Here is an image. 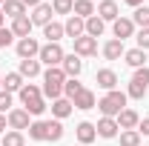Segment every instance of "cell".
I'll list each match as a JSON object with an SVG mask.
<instances>
[{
    "instance_id": "obj_6",
    "label": "cell",
    "mask_w": 149,
    "mask_h": 146,
    "mask_svg": "<svg viewBox=\"0 0 149 146\" xmlns=\"http://www.w3.org/2000/svg\"><path fill=\"white\" fill-rule=\"evenodd\" d=\"M17 55H20V60H32V57L40 55V43L32 35L23 37V40H17Z\"/></svg>"
},
{
    "instance_id": "obj_30",
    "label": "cell",
    "mask_w": 149,
    "mask_h": 146,
    "mask_svg": "<svg viewBox=\"0 0 149 146\" xmlns=\"http://www.w3.org/2000/svg\"><path fill=\"white\" fill-rule=\"evenodd\" d=\"M132 23L141 26V29H149V6H138L135 15H132Z\"/></svg>"
},
{
    "instance_id": "obj_9",
    "label": "cell",
    "mask_w": 149,
    "mask_h": 146,
    "mask_svg": "<svg viewBox=\"0 0 149 146\" xmlns=\"http://www.w3.org/2000/svg\"><path fill=\"white\" fill-rule=\"evenodd\" d=\"M95 52H97V40H95V37L83 35V37L74 40V55L77 57H89V55H95Z\"/></svg>"
},
{
    "instance_id": "obj_42",
    "label": "cell",
    "mask_w": 149,
    "mask_h": 146,
    "mask_svg": "<svg viewBox=\"0 0 149 146\" xmlns=\"http://www.w3.org/2000/svg\"><path fill=\"white\" fill-rule=\"evenodd\" d=\"M126 3H129L132 9H138V6H143V0H126Z\"/></svg>"
},
{
    "instance_id": "obj_43",
    "label": "cell",
    "mask_w": 149,
    "mask_h": 146,
    "mask_svg": "<svg viewBox=\"0 0 149 146\" xmlns=\"http://www.w3.org/2000/svg\"><path fill=\"white\" fill-rule=\"evenodd\" d=\"M3 20H6V15H3V9H0V26H3Z\"/></svg>"
},
{
    "instance_id": "obj_29",
    "label": "cell",
    "mask_w": 149,
    "mask_h": 146,
    "mask_svg": "<svg viewBox=\"0 0 149 146\" xmlns=\"http://www.w3.org/2000/svg\"><path fill=\"white\" fill-rule=\"evenodd\" d=\"M40 74V60H20V77H37Z\"/></svg>"
},
{
    "instance_id": "obj_40",
    "label": "cell",
    "mask_w": 149,
    "mask_h": 146,
    "mask_svg": "<svg viewBox=\"0 0 149 146\" xmlns=\"http://www.w3.org/2000/svg\"><path fill=\"white\" fill-rule=\"evenodd\" d=\"M6 126H9V120H6V117L0 115V135H6Z\"/></svg>"
},
{
    "instance_id": "obj_36",
    "label": "cell",
    "mask_w": 149,
    "mask_h": 146,
    "mask_svg": "<svg viewBox=\"0 0 149 146\" xmlns=\"http://www.w3.org/2000/svg\"><path fill=\"white\" fill-rule=\"evenodd\" d=\"M135 40H138V49H143V52H146V49H149V29H141Z\"/></svg>"
},
{
    "instance_id": "obj_7",
    "label": "cell",
    "mask_w": 149,
    "mask_h": 146,
    "mask_svg": "<svg viewBox=\"0 0 149 146\" xmlns=\"http://www.w3.org/2000/svg\"><path fill=\"white\" fill-rule=\"evenodd\" d=\"M63 32L72 37V40L83 37V35H86V20H83V17H77V15H69V20L63 23Z\"/></svg>"
},
{
    "instance_id": "obj_10",
    "label": "cell",
    "mask_w": 149,
    "mask_h": 146,
    "mask_svg": "<svg viewBox=\"0 0 149 146\" xmlns=\"http://www.w3.org/2000/svg\"><path fill=\"white\" fill-rule=\"evenodd\" d=\"M52 3H40L35 6V12H32V26H46V23H52Z\"/></svg>"
},
{
    "instance_id": "obj_39",
    "label": "cell",
    "mask_w": 149,
    "mask_h": 146,
    "mask_svg": "<svg viewBox=\"0 0 149 146\" xmlns=\"http://www.w3.org/2000/svg\"><path fill=\"white\" fill-rule=\"evenodd\" d=\"M138 132H141V135H149V117H143V120L138 123Z\"/></svg>"
},
{
    "instance_id": "obj_13",
    "label": "cell",
    "mask_w": 149,
    "mask_h": 146,
    "mask_svg": "<svg viewBox=\"0 0 149 146\" xmlns=\"http://www.w3.org/2000/svg\"><path fill=\"white\" fill-rule=\"evenodd\" d=\"M118 120H115V117H100V120H97V126H95V132H97V135H100V138H106V140H109V138H115V135H118Z\"/></svg>"
},
{
    "instance_id": "obj_16",
    "label": "cell",
    "mask_w": 149,
    "mask_h": 146,
    "mask_svg": "<svg viewBox=\"0 0 149 146\" xmlns=\"http://www.w3.org/2000/svg\"><path fill=\"white\" fill-rule=\"evenodd\" d=\"M72 100L69 97H57V100H52V115H55V120H63V117H69L72 115Z\"/></svg>"
},
{
    "instance_id": "obj_2",
    "label": "cell",
    "mask_w": 149,
    "mask_h": 146,
    "mask_svg": "<svg viewBox=\"0 0 149 146\" xmlns=\"http://www.w3.org/2000/svg\"><path fill=\"white\" fill-rule=\"evenodd\" d=\"M69 77H66V72L60 69V66H52V69H46V74H43V97H52V100H57L60 95H63V83H66Z\"/></svg>"
},
{
    "instance_id": "obj_35",
    "label": "cell",
    "mask_w": 149,
    "mask_h": 146,
    "mask_svg": "<svg viewBox=\"0 0 149 146\" xmlns=\"http://www.w3.org/2000/svg\"><path fill=\"white\" fill-rule=\"evenodd\" d=\"M23 109L29 112V115H43V112H46V100H43V97H37V100H32V103H26Z\"/></svg>"
},
{
    "instance_id": "obj_33",
    "label": "cell",
    "mask_w": 149,
    "mask_h": 146,
    "mask_svg": "<svg viewBox=\"0 0 149 146\" xmlns=\"http://www.w3.org/2000/svg\"><path fill=\"white\" fill-rule=\"evenodd\" d=\"M3 146H26V138H23L20 132L12 129V132H6V135H3Z\"/></svg>"
},
{
    "instance_id": "obj_11",
    "label": "cell",
    "mask_w": 149,
    "mask_h": 146,
    "mask_svg": "<svg viewBox=\"0 0 149 146\" xmlns=\"http://www.w3.org/2000/svg\"><path fill=\"white\" fill-rule=\"evenodd\" d=\"M60 69L66 72V77H77V74L83 72V60H80V57H77V55L72 52V55H66V57H63Z\"/></svg>"
},
{
    "instance_id": "obj_14",
    "label": "cell",
    "mask_w": 149,
    "mask_h": 146,
    "mask_svg": "<svg viewBox=\"0 0 149 146\" xmlns=\"http://www.w3.org/2000/svg\"><path fill=\"white\" fill-rule=\"evenodd\" d=\"M72 106H74V109H92V106H95V92L83 86V89L72 97Z\"/></svg>"
},
{
    "instance_id": "obj_4",
    "label": "cell",
    "mask_w": 149,
    "mask_h": 146,
    "mask_svg": "<svg viewBox=\"0 0 149 146\" xmlns=\"http://www.w3.org/2000/svg\"><path fill=\"white\" fill-rule=\"evenodd\" d=\"M146 92H149V69L143 66V69H135V74H132V80H129V92H126V97L141 100Z\"/></svg>"
},
{
    "instance_id": "obj_12",
    "label": "cell",
    "mask_w": 149,
    "mask_h": 146,
    "mask_svg": "<svg viewBox=\"0 0 149 146\" xmlns=\"http://www.w3.org/2000/svg\"><path fill=\"white\" fill-rule=\"evenodd\" d=\"M6 120H9V126L15 129V132H20V129H29V126H32V123H29V112H26V109H12Z\"/></svg>"
},
{
    "instance_id": "obj_24",
    "label": "cell",
    "mask_w": 149,
    "mask_h": 146,
    "mask_svg": "<svg viewBox=\"0 0 149 146\" xmlns=\"http://www.w3.org/2000/svg\"><path fill=\"white\" fill-rule=\"evenodd\" d=\"M77 17H83V20H89L95 15V0H74V9H72Z\"/></svg>"
},
{
    "instance_id": "obj_28",
    "label": "cell",
    "mask_w": 149,
    "mask_h": 146,
    "mask_svg": "<svg viewBox=\"0 0 149 146\" xmlns=\"http://www.w3.org/2000/svg\"><path fill=\"white\" fill-rule=\"evenodd\" d=\"M37 97H43V92L37 89L35 83H23V89H20V100H23V106L32 103V100H37Z\"/></svg>"
},
{
    "instance_id": "obj_17",
    "label": "cell",
    "mask_w": 149,
    "mask_h": 146,
    "mask_svg": "<svg viewBox=\"0 0 149 146\" xmlns=\"http://www.w3.org/2000/svg\"><path fill=\"white\" fill-rule=\"evenodd\" d=\"M77 140H80V146H89L97 138V132H95V123H89V120H83V123H77Z\"/></svg>"
},
{
    "instance_id": "obj_31",
    "label": "cell",
    "mask_w": 149,
    "mask_h": 146,
    "mask_svg": "<svg viewBox=\"0 0 149 146\" xmlns=\"http://www.w3.org/2000/svg\"><path fill=\"white\" fill-rule=\"evenodd\" d=\"M120 146H141V132L138 129H126L120 135Z\"/></svg>"
},
{
    "instance_id": "obj_22",
    "label": "cell",
    "mask_w": 149,
    "mask_h": 146,
    "mask_svg": "<svg viewBox=\"0 0 149 146\" xmlns=\"http://www.w3.org/2000/svg\"><path fill=\"white\" fill-rule=\"evenodd\" d=\"M138 123H141V117H138L135 109H123L120 115H118V126L120 129H135Z\"/></svg>"
},
{
    "instance_id": "obj_45",
    "label": "cell",
    "mask_w": 149,
    "mask_h": 146,
    "mask_svg": "<svg viewBox=\"0 0 149 146\" xmlns=\"http://www.w3.org/2000/svg\"><path fill=\"white\" fill-rule=\"evenodd\" d=\"M3 3H6V0H0V6H3Z\"/></svg>"
},
{
    "instance_id": "obj_3",
    "label": "cell",
    "mask_w": 149,
    "mask_h": 146,
    "mask_svg": "<svg viewBox=\"0 0 149 146\" xmlns=\"http://www.w3.org/2000/svg\"><path fill=\"white\" fill-rule=\"evenodd\" d=\"M97 109L103 112V117H118L120 112L126 109V95H123V92H118V89L106 92V95L97 100Z\"/></svg>"
},
{
    "instance_id": "obj_23",
    "label": "cell",
    "mask_w": 149,
    "mask_h": 146,
    "mask_svg": "<svg viewBox=\"0 0 149 146\" xmlns=\"http://www.w3.org/2000/svg\"><path fill=\"white\" fill-rule=\"evenodd\" d=\"M120 55H126V49H123V40H109V43L103 46V57H106V60H118Z\"/></svg>"
},
{
    "instance_id": "obj_19",
    "label": "cell",
    "mask_w": 149,
    "mask_h": 146,
    "mask_svg": "<svg viewBox=\"0 0 149 146\" xmlns=\"http://www.w3.org/2000/svg\"><path fill=\"white\" fill-rule=\"evenodd\" d=\"M29 32H32V17L26 15V17H17V20H12V35L15 37H29Z\"/></svg>"
},
{
    "instance_id": "obj_34",
    "label": "cell",
    "mask_w": 149,
    "mask_h": 146,
    "mask_svg": "<svg viewBox=\"0 0 149 146\" xmlns=\"http://www.w3.org/2000/svg\"><path fill=\"white\" fill-rule=\"evenodd\" d=\"M80 89H83V86L77 83V77H69V80L63 83V95H66L69 100H72V97H74V95H77V92H80Z\"/></svg>"
},
{
    "instance_id": "obj_27",
    "label": "cell",
    "mask_w": 149,
    "mask_h": 146,
    "mask_svg": "<svg viewBox=\"0 0 149 146\" xmlns=\"http://www.w3.org/2000/svg\"><path fill=\"white\" fill-rule=\"evenodd\" d=\"M23 89V77H20V72H9L6 77H3V92H20Z\"/></svg>"
},
{
    "instance_id": "obj_15",
    "label": "cell",
    "mask_w": 149,
    "mask_h": 146,
    "mask_svg": "<svg viewBox=\"0 0 149 146\" xmlns=\"http://www.w3.org/2000/svg\"><path fill=\"white\" fill-rule=\"evenodd\" d=\"M97 17L103 20V23H106V20L115 23V20L120 17V15H118V3H115V0H100V6H97Z\"/></svg>"
},
{
    "instance_id": "obj_20",
    "label": "cell",
    "mask_w": 149,
    "mask_h": 146,
    "mask_svg": "<svg viewBox=\"0 0 149 146\" xmlns=\"http://www.w3.org/2000/svg\"><path fill=\"white\" fill-rule=\"evenodd\" d=\"M63 35H66V32H63V23H55V20H52V23L43 26V37H46L49 43H60Z\"/></svg>"
},
{
    "instance_id": "obj_8",
    "label": "cell",
    "mask_w": 149,
    "mask_h": 146,
    "mask_svg": "<svg viewBox=\"0 0 149 146\" xmlns=\"http://www.w3.org/2000/svg\"><path fill=\"white\" fill-rule=\"evenodd\" d=\"M112 32H115V40H126V37L135 35V23L132 17H118L112 23Z\"/></svg>"
},
{
    "instance_id": "obj_1",
    "label": "cell",
    "mask_w": 149,
    "mask_h": 146,
    "mask_svg": "<svg viewBox=\"0 0 149 146\" xmlns=\"http://www.w3.org/2000/svg\"><path fill=\"white\" fill-rule=\"evenodd\" d=\"M32 140H60L63 138V123L60 120H35L29 126Z\"/></svg>"
},
{
    "instance_id": "obj_5",
    "label": "cell",
    "mask_w": 149,
    "mask_h": 146,
    "mask_svg": "<svg viewBox=\"0 0 149 146\" xmlns=\"http://www.w3.org/2000/svg\"><path fill=\"white\" fill-rule=\"evenodd\" d=\"M37 57L52 69V66H60V63H63L66 52L60 49V43H46V46H40V55H37Z\"/></svg>"
},
{
    "instance_id": "obj_25",
    "label": "cell",
    "mask_w": 149,
    "mask_h": 146,
    "mask_svg": "<svg viewBox=\"0 0 149 146\" xmlns=\"http://www.w3.org/2000/svg\"><path fill=\"white\" fill-rule=\"evenodd\" d=\"M123 57H126V63H129L132 69H143V63H146V52L143 49H129Z\"/></svg>"
},
{
    "instance_id": "obj_26",
    "label": "cell",
    "mask_w": 149,
    "mask_h": 146,
    "mask_svg": "<svg viewBox=\"0 0 149 146\" xmlns=\"http://www.w3.org/2000/svg\"><path fill=\"white\" fill-rule=\"evenodd\" d=\"M103 29H106V23L97 17V15H92V17L86 20V35H89V37H95V40L103 35Z\"/></svg>"
},
{
    "instance_id": "obj_21",
    "label": "cell",
    "mask_w": 149,
    "mask_h": 146,
    "mask_svg": "<svg viewBox=\"0 0 149 146\" xmlns=\"http://www.w3.org/2000/svg\"><path fill=\"white\" fill-rule=\"evenodd\" d=\"M97 86L106 89V92H112L115 86H118V74L112 72V69H100V72H97Z\"/></svg>"
},
{
    "instance_id": "obj_41",
    "label": "cell",
    "mask_w": 149,
    "mask_h": 146,
    "mask_svg": "<svg viewBox=\"0 0 149 146\" xmlns=\"http://www.w3.org/2000/svg\"><path fill=\"white\" fill-rule=\"evenodd\" d=\"M40 3H43V0H23V6H32V9H35V6H40Z\"/></svg>"
},
{
    "instance_id": "obj_18",
    "label": "cell",
    "mask_w": 149,
    "mask_h": 146,
    "mask_svg": "<svg viewBox=\"0 0 149 146\" xmlns=\"http://www.w3.org/2000/svg\"><path fill=\"white\" fill-rule=\"evenodd\" d=\"M0 9H3V15H6V17H12V20L26 17V6H23V0H6Z\"/></svg>"
},
{
    "instance_id": "obj_32",
    "label": "cell",
    "mask_w": 149,
    "mask_h": 146,
    "mask_svg": "<svg viewBox=\"0 0 149 146\" xmlns=\"http://www.w3.org/2000/svg\"><path fill=\"white\" fill-rule=\"evenodd\" d=\"M74 0H52V12L55 15H72Z\"/></svg>"
},
{
    "instance_id": "obj_46",
    "label": "cell",
    "mask_w": 149,
    "mask_h": 146,
    "mask_svg": "<svg viewBox=\"0 0 149 146\" xmlns=\"http://www.w3.org/2000/svg\"><path fill=\"white\" fill-rule=\"evenodd\" d=\"M77 146H80V143H77Z\"/></svg>"
},
{
    "instance_id": "obj_44",
    "label": "cell",
    "mask_w": 149,
    "mask_h": 146,
    "mask_svg": "<svg viewBox=\"0 0 149 146\" xmlns=\"http://www.w3.org/2000/svg\"><path fill=\"white\" fill-rule=\"evenodd\" d=\"M0 86H3V74H0Z\"/></svg>"
},
{
    "instance_id": "obj_37",
    "label": "cell",
    "mask_w": 149,
    "mask_h": 146,
    "mask_svg": "<svg viewBox=\"0 0 149 146\" xmlns=\"http://www.w3.org/2000/svg\"><path fill=\"white\" fill-rule=\"evenodd\" d=\"M12 29H3V26H0V49H6V46H9V43H12Z\"/></svg>"
},
{
    "instance_id": "obj_38",
    "label": "cell",
    "mask_w": 149,
    "mask_h": 146,
    "mask_svg": "<svg viewBox=\"0 0 149 146\" xmlns=\"http://www.w3.org/2000/svg\"><path fill=\"white\" fill-rule=\"evenodd\" d=\"M12 106V92H0V115Z\"/></svg>"
}]
</instances>
